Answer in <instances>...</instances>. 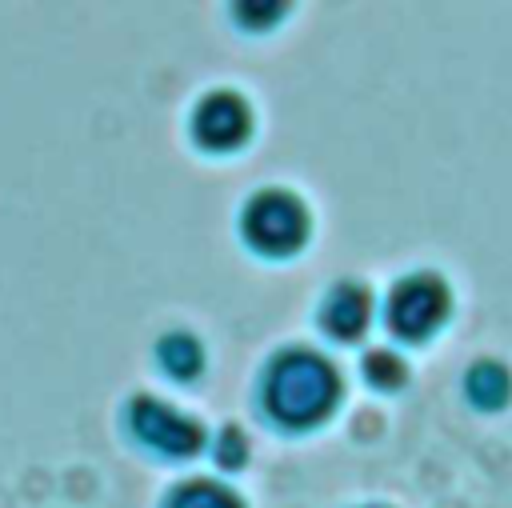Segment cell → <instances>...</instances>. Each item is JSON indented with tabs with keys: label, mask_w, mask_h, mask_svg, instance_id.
I'll use <instances>...</instances> for the list:
<instances>
[{
	"label": "cell",
	"mask_w": 512,
	"mask_h": 508,
	"mask_svg": "<svg viewBox=\"0 0 512 508\" xmlns=\"http://www.w3.org/2000/svg\"><path fill=\"white\" fill-rule=\"evenodd\" d=\"M336 396H340V376L316 348L276 352L260 380L264 412L284 428L320 424L336 408Z\"/></svg>",
	"instance_id": "1"
},
{
	"label": "cell",
	"mask_w": 512,
	"mask_h": 508,
	"mask_svg": "<svg viewBox=\"0 0 512 508\" xmlns=\"http://www.w3.org/2000/svg\"><path fill=\"white\" fill-rule=\"evenodd\" d=\"M372 320V292L356 280H340L328 288L324 304H320V324L328 336L336 340H356Z\"/></svg>",
	"instance_id": "6"
},
{
	"label": "cell",
	"mask_w": 512,
	"mask_h": 508,
	"mask_svg": "<svg viewBox=\"0 0 512 508\" xmlns=\"http://www.w3.org/2000/svg\"><path fill=\"white\" fill-rule=\"evenodd\" d=\"M212 452H216V460H220L224 468H240V464H244V456H248V444H244V436H240L236 428H220V436H216Z\"/></svg>",
	"instance_id": "11"
},
{
	"label": "cell",
	"mask_w": 512,
	"mask_h": 508,
	"mask_svg": "<svg viewBox=\"0 0 512 508\" xmlns=\"http://www.w3.org/2000/svg\"><path fill=\"white\" fill-rule=\"evenodd\" d=\"M364 380L388 392V388H400V384L408 380V368H404V360H400L396 352H388V348H372V352L364 356Z\"/></svg>",
	"instance_id": "10"
},
{
	"label": "cell",
	"mask_w": 512,
	"mask_h": 508,
	"mask_svg": "<svg viewBox=\"0 0 512 508\" xmlns=\"http://www.w3.org/2000/svg\"><path fill=\"white\" fill-rule=\"evenodd\" d=\"M240 232L260 256H292L308 240V208L288 188H260L240 212Z\"/></svg>",
	"instance_id": "2"
},
{
	"label": "cell",
	"mask_w": 512,
	"mask_h": 508,
	"mask_svg": "<svg viewBox=\"0 0 512 508\" xmlns=\"http://www.w3.org/2000/svg\"><path fill=\"white\" fill-rule=\"evenodd\" d=\"M248 132H252V112H248L244 96H236L228 88H216V92L196 100V108H192V140L200 148L228 152V148L244 144Z\"/></svg>",
	"instance_id": "5"
},
{
	"label": "cell",
	"mask_w": 512,
	"mask_h": 508,
	"mask_svg": "<svg viewBox=\"0 0 512 508\" xmlns=\"http://www.w3.org/2000/svg\"><path fill=\"white\" fill-rule=\"evenodd\" d=\"M364 508H384V504H364Z\"/></svg>",
	"instance_id": "12"
},
{
	"label": "cell",
	"mask_w": 512,
	"mask_h": 508,
	"mask_svg": "<svg viewBox=\"0 0 512 508\" xmlns=\"http://www.w3.org/2000/svg\"><path fill=\"white\" fill-rule=\"evenodd\" d=\"M464 392H468V400L476 408H500L508 400V392H512V376L496 360H476L468 368V376H464Z\"/></svg>",
	"instance_id": "7"
},
{
	"label": "cell",
	"mask_w": 512,
	"mask_h": 508,
	"mask_svg": "<svg viewBox=\"0 0 512 508\" xmlns=\"http://www.w3.org/2000/svg\"><path fill=\"white\" fill-rule=\"evenodd\" d=\"M156 360H160V368H164L168 376L192 380V376L200 372V364H204V348H200V340H196L192 332H168V336H160V344H156Z\"/></svg>",
	"instance_id": "8"
},
{
	"label": "cell",
	"mask_w": 512,
	"mask_h": 508,
	"mask_svg": "<svg viewBox=\"0 0 512 508\" xmlns=\"http://www.w3.org/2000/svg\"><path fill=\"white\" fill-rule=\"evenodd\" d=\"M164 508H244L240 496L216 480H184L180 488L168 492Z\"/></svg>",
	"instance_id": "9"
},
{
	"label": "cell",
	"mask_w": 512,
	"mask_h": 508,
	"mask_svg": "<svg viewBox=\"0 0 512 508\" xmlns=\"http://www.w3.org/2000/svg\"><path fill=\"white\" fill-rule=\"evenodd\" d=\"M452 308V292L436 272H412L392 284L384 320L400 340H424L432 336Z\"/></svg>",
	"instance_id": "3"
},
{
	"label": "cell",
	"mask_w": 512,
	"mask_h": 508,
	"mask_svg": "<svg viewBox=\"0 0 512 508\" xmlns=\"http://www.w3.org/2000/svg\"><path fill=\"white\" fill-rule=\"evenodd\" d=\"M128 432L144 448H152L160 456H176V460L200 452V444H204V428L192 416H184L180 408L164 404L160 396H132V404H128Z\"/></svg>",
	"instance_id": "4"
}]
</instances>
